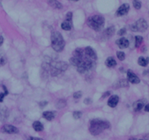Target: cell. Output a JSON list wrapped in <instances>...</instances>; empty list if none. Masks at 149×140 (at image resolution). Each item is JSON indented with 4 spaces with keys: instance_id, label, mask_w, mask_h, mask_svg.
I'll list each match as a JSON object with an SVG mask.
<instances>
[{
    "instance_id": "cell-1",
    "label": "cell",
    "mask_w": 149,
    "mask_h": 140,
    "mask_svg": "<svg viewBox=\"0 0 149 140\" xmlns=\"http://www.w3.org/2000/svg\"><path fill=\"white\" fill-rule=\"evenodd\" d=\"M111 127L110 123L107 121H103L100 119H93L90 123L89 130L91 134L94 136L99 135L104 130L108 129Z\"/></svg>"
},
{
    "instance_id": "cell-2",
    "label": "cell",
    "mask_w": 149,
    "mask_h": 140,
    "mask_svg": "<svg viewBox=\"0 0 149 140\" xmlns=\"http://www.w3.org/2000/svg\"><path fill=\"white\" fill-rule=\"evenodd\" d=\"M51 45L53 50L57 52H60L65 47L66 42L63 36L59 32H53L51 35Z\"/></svg>"
},
{
    "instance_id": "cell-3",
    "label": "cell",
    "mask_w": 149,
    "mask_h": 140,
    "mask_svg": "<svg viewBox=\"0 0 149 140\" xmlns=\"http://www.w3.org/2000/svg\"><path fill=\"white\" fill-rule=\"evenodd\" d=\"M87 23L90 29H93L95 31L99 32L103 29L105 25V19L101 15H93L88 18Z\"/></svg>"
},
{
    "instance_id": "cell-4",
    "label": "cell",
    "mask_w": 149,
    "mask_h": 140,
    "mask_svg": "<svg viewBox=\"0 0 149 140\" xmlns=\"http://www.w3.org/2000/svg\"><path fill=\"white\" fill-rule=\"evenodd\" d=\"M148 29V23L146 20L143 18H140L138 20L135 22L134 24L130 26L131 31L135 32H144L147 30Z\"/></svg>"
},
{
    "instance_id": "cell-5",
    "label": "cell",
    "mask_w": 149,
    "mask_h": 140,
    "mask_svg": "<svg viewBox=\"0 0 149 140\" xmlns=\"http://www.w3.org/2000/svg\"><path fill=\"white\" fill-rule=\"evenodd\" d=\"M93 67V62L92 60L87 57L86 60H84L81 61V63L79 64V66H77V71L79 73H84L87 71L90 70Z\"/></svg>"
},
{
    "instance_id": "cell-6",
    "label": "cell",
    "mask_w": 149,
    "mask_h": 140,
    "mask_svg": "<svg viewBox=\"0 0 149 140\" xmlns=\"http://www.w3.org/2000/svg\"><path fill=\"white\" fill-rule=\"evenodd\" d=\"M51 67L55 68L57 71H60V72H63V71H66L68 68V64L66 62H63V61H59V62H55L51 63Z\"/></svg>"
},
{
    "instance_id": "cell-7",
    "label": "cell",
    "mask_w": 149,
    "mask_h": 140,
    "mask_svg": "<svg viewBox=\"0 0 149 140\" xmlns=\"http://www.w3.org/2000/svg\"><path fill=\"white\" fill-rule=\"evenodd\" d=\"M129 10H130V5L129 4H123V5H121L119 7V9L116 11V16H124V15H126L128 13Z\"/></svg>"
},
{
    "instance_id": "cell-8",
    "label": "cell",
    "mask_w": 149,
    "mask_h": 140,
    "mask_svg": "<svg viewBox=\"0 0 149 140\" xmlns=\"http://www.w3.org/2000/svg\"><path fill=\"white\" fill-rule=\"evenodd\" d=\"M126 74H127V81L130 82V83L134 84H139L140 82V78L133 71H130V70H129L127 71Z\"/></svg>"
},
{
    "instance_id": "cell-9",
    "label": "cell",
    "mask_w": 149,
    "mask_h": 140,
    "mask_svg": "<svg viewBox=\"0 0 149 140\" xmlns=\"http://www.w3.org/2000/svg\"><path fill=\"white\" fill-rule=\"evenodd\" d=\"M2 131L7 134H18L19 132L18 128L12 125H5L2 127Z\"/></svg>"
},
{
    "instance_id": "cell-10",
    "label": "cell",
    "mask_w": 149,
    "mask_h": 140,
    "mask_svg": "<svg viewBox=\"0 0 149 140\" xmlns=\"http://www.w3.org/2000/svg\"><path fill=\"white\" fill-rule=\"evenodd\" d=\"M85 54H86L87 58L90 59L92 60H97V54L92 47H87L85 48Z\"/></svg>"
},
{
    "instance_id": "cell-11",
    "label": "cell",
    "mask_w": 149,
    "mask_h": 140,
    "mask_svg": "<svg viewBox=\"0 0 149 140\" xmlns=\"http://www.w3.org/2000/svg\"><path fill=\"white\" fill-rule=\"evenodd\" d=\"M119 101V97L117 95H112L108 100V105L111 107H115L118 105Z\"/></svg>"
},
{
    "instance_id": "cell-12",
    "label": "cell",
    "mask_w": 149,
    "mask_h": 140,
    "mask_svg": "<svg viewBox=\"0 0 149 140\" xmlns=\"http://www.w3.org/2000/svg\"><path fill=\"white\" fill-rule=\"evenodd\" d=\"M116 44L120 49H126L130 45V42L126 38H121L116 41Z\"/></svg>"
},
{
    "instance_id": "cell-13",
    "label": "cell",
    "mask_w": 149,
    "mask_h": 140,
    "mask_svg": "<svg viewBox=\"0 0 149 140\" xmlns=\"http://www.w3.org/2000/svg\"><path fill=\"white\" fill-rule=\"evenodd\" d=\"M9 116V110L7 107H0V121L4 122L8 119Z\"/></svg>"
},
{
    "instance_id": "cell-14",
    "label": "cell",
    "mask_w": 149,
    "mask_h": 140,
    "mask_svg": "<svg viewBox=\"0 0 149 140\" xmlns=\"http://www.w3.org/2000/svg\"><path fill=\"white\" fill-rule=\"evenodd\" d=\"M145 104H146V100H144V99H140V100L135 102L134 104H133L134 110L135 111H140L143 108Z\"/></svg>"
},
{
    "instance_id": "cell-15",
    "label": "cell",
    "mask_w": 149,
    "mask_h": 140,
    "mask_svg": "<svg viewBox=\"0 0 149 140\" xmlns=\"http://www.w3.org/2000/svg\"><path fill=\"white\" fill-rule=\"evenodd\" d=\"M105 65L109 68H114L115 66L116 65V61L113 57H109L106 59V60L105 62Z\"/></svg>"
},
{
    "instance_id": "cell-16",
    "label": "cell",
    "mask_w": 149,
    "mask_h": 140,
    "mask_svg": "<svg viewBox=\"0 0 149 140\" xmlns=\"http://www.w3.org/2000/svg\"><path fill=\"white\" fill-rule=\"evenodd\" d=\"M42 116H43V118H45L46 120H47V121H51L55 118V115L54 112L45 111L43 113Z\"/></svg>"
},
{
    "instance_id": "cell-17",
    "label": "cell",
    "mask_w": 149,
    "mask_h": 140,
    "mask_svg": "<svg viewBox=\"0 0 149 140\" xmlns=\"http://www.w3.org/2000/svg\"><path fill=\"white\" fill-rule=\"evenodd\" d=\"M61 29L64 31H70L72 29V21L66 20L65 21L61 23Z\"/></svg>"
},
{
    "instance_id": "cell-18",
    "label": "cell",
    "mask_w": 149,
    "mask_h": 140,
    "mask_svg": "<svg viewBox=\"0 0 149 140\" xmlns=\"http://www.w3.org/2000/svg\"><path fill=\"white\" fill-rule=\"evenodd\" d=\"M33 128L36 131H42L44 130V126L39 121H35V122L33 123Z\"/></svg>"
},
{
    "instance_id": "cell-19",
    "label": "cell",
    "mask_w": 149,
    "mask_h": 140,
    "mask_svg": "<svg viewBox=\"0 0 149 140\" xmlns=\"http://www.w3.org/2000/svg\"><path fill=\"white\" fill-rule=\"evenodd\" d=\"M49 4L51 7H53L55 9H62L63 8V6H62L61 4L57 1V0H49Z\"/></svg>"
},
{
    "instance_id": "cell-20",
    "label": "cell",
    "mask_w": 149,
    "mask_h": 140,
    "mask_svg": "<svg viewBox=\"0 0 149 140\" xmlns=\"http://www.w3.org/2000/svg\"><path fill=\"white\" fill-rule=\"evenodd\" d=\"M115 31H116V29H115L114 26H111V27H109L105 29V31H104V34L107 37H111L114 34Z\"/></svg>"
},
{
    "instance_id": "cell-21",
    "label": "cell",
    "mask_w": 149,
    "mask_h": 140,
    "mask_svg": "<svg viewBox=\"0 0 149 140\" xmlns=\"http://www.w3.org/2000/svg\"><path fill=\"white\" fill-rule=\"evenodd\" d=\"M137 63H138V64L140 65V66H143V67L147 66L148 64L149 63V57L144 58L143 57H140L138 58Z\"/></svg>"
},
{
    "instance_id": "cell-22",
    "label": "cell",
    "mask_w": 149,
    "mask_h": 140,
    "mask_svg": "<svg viewBox=\"0 0 149 140\" xmlns=\"http://www.w3.org/2000/svg\"><path fill=\"white\" fill-rule=\"evenodd\" d=\"M81 61H82V59L78 58V57H72L70 59V63L74 66H79V64L81 63Z\"/></svg>"
},
{
    "instance_id": "cell-23",
    "label": "cell",
    "mask_w": 149,
    "mask_h": 140,
    "mask_svg": "<svg viewBox=\"0 0 149 140\" xmlns=\"http://www.w3.org/2000/svg\"><path fill=\"white\" fill-rule=\"evenodd\" d=\"M83 54H84V51H83L81 49L77 48V49H76V50L74 51V52H73V57H78V58L82 59Z\"/></svg>"
},
{
    "instance_id": "cell-24",
    "label": "cell",
    "mask_w": 149,
    "mask_h": 140,
    "mask_svg": "<svg viewBox=\"0 0 149 140\" xmlns=\"http://www.w3.org/2000/svg\"><path fill=\"white\" fill-rule=\"evenodd\" d=\"M7 63V57L5 53L0 50V67L3 66Z\"/></svg>"
},
{
    "instance_id": "cell-25",
    "label": "cell",
    "mask_w": 149,
    "mask_h": 140,
    "mask_svg": "<svg viewBox=\"0 0 149 140\" xmlns=\"http://www.w3.org/2000/svg\"><path fill=\"white\" fill-rule=\"evenodd\" d=\"M116 84L119 86V87H126V86H129L128 81L126 79L119 80V82H116Z\"/></svg>"
},
{
    "instance_id": "cell-26",
    "label": "cell",
    "mask_w": 149,
    "mask_h": 140,
    "mask_svg": "<svg viewBox=\"0 0 149 140\" xmlns=\"http://www.w3.org/2000/svg\"><path fill=\"white\" fill-rule=\"evenodd\" d=\"M143 41V38L141 36H136L135 38V47H139Z\"/></svg>"
},
{
    "instance_id": "cell-27",
    "label": "cell",
    "mask_w": 149,
    "mask_h": 140,
    "mask_svg": "<svg viewBox=\"0 0 149 140\" xmlns=\"http://www.w3.org/2000/svg\"><path fill=\"white\" fill-rule=\"evenodd\" d=\"M66 105V101L65 99H60L56 104V107L58 109H62Z\"/></svg>"
},
{
    "instance_id": "cell-28",
    "label": "cell",
    "mask_w": 149,
    "mask_h": 140,
    "mask_svg": "<svg viewBox=\"0 0 149 140\" xmlns=\"http://www.w3.org/2000/svg\"><path fill=\"white\" fill-rule=\"evenodd\" d=\"M116 57H117V58L119 59V60L123 61L125 59V54L123 52H116Z\"/></svg>"
},
{
    "instance_id": "cell-29",
    "label": "cell",
    "mask_w": 149,
    "mask_h": 140,
    "mask_svg": "<svg viewBox=\"0 0 149 140\" xmlns=\"http://www.w3.org/2000/svg\"><path fill=\"white\" fill-rule=\"evenodd\" d=\"M133 6L136 10H140L141 8L142 4L139 0H133Z\"/></svg>"
},
{
    "instance_id": "cell-30",
    "label": "cell",
    "mask_w": 149,
    "mask_h": 140,
    "mask_svg": "<svg viewBox=\"0 0 149 140\" xmlns=\"http://www.w3.org/2000/svg\"><path fill=\"white\" fill-rule=\"evenodd\" d=\"M81 116H82V113L80 111H75L73 113V117L76 120H78V119L81 118Z\"/></svg>"
},
{
    "instance_id": "cell-31",
    "label": "cell",
    "mask_w": 149,
    "mask_h": 140,
    "mask_svg": "<svg viewBox=\"0 0 149 140\" xmlns=\"http://www.w3.org/2000/svg\"><path fill=\"white\" fill-rule=\"evenodd\" d=\"M81 96H82V92H80V91L76 92L74 94V98H75V99H79L81 97Z\"/></svg>"
},
{
    "instance_id": "cell-32",
    "label": "cell",
    "mask_w": 149,
    "mask_h": 140,
    "mask_svg": "<svg viewBox=\"0 0 149 140\" xmlns=\"http://www.w3.org/2000/svg\"><path fill=\"white\" fill-rule=\"evenodd\" d=\"M72 16H73L72 12H68V13L66 14V20H69V21H72Z\"/></svg>"
},
{
    "instance_id": "cell-33",
    "label": "cell",
    "mask_w": 149,
    "mask_h": 140,
    "mask_svg": "<svg viewBox=\"0 0 149 140\" xmlns=\"http://www.w3.org/2000/svg\"><path fill=\"white\" fill-rule=\"evenodd\" d=\"M126 29H125V28H122V29H121L120 30L118 31V35H119V36H123V35H124L125 33H126Z\"/></svg>"
},
{
    "instance_id": "cell-34",
    "label": "cell",
    "mask_w": 149,
    "mask_h": 140,
    "mask_svg": "<svg viewBox=\"0 0 149 140\" xmlns=\"http://www.w3.org/2000/svg\"><path fill=\"white\" fill-rule=\"evenodd\" d=\"M47 103H47V101H42V102H40V103H39V107H41L42 108H44V107L47 105Z\"/></svg>"
},
{
    "instance_id": "cell-35",
    "label": "cell",
    "mask_w": 149,
    "mask_h": 140,
    "mask_svg": "<svg viewBox=\"0 0 149 140\" xmlns=\"http://www.w3.org/2000/svg\"><path fill=\"white\" fill-rule=\"evenodd\" d=\"M92 99H90V98H86V99H84V104H86V105H90L92 103Z\"/></svg>"
},
{
    "instance_id": "cell-36",
    "label": "cell",
    "mask_w": 149,
    "mask_h": 140,
    "mask_svg": "<svg viewBox=\"0 0 149 140\" xmlns=\"http://www.w3.org/2000/svg\"><path fill=\"white\" fill-rule=\"evenodd\" d=\"M111 94V92H109V91H107V92H105V93L103 94L102 95V99H104V98L105 97H109V96H110Z\"/></svg>"
},
{
    "instance_id": "cell-37",
    "label": "cell",
    "mask_w": 149,
    "mask_h": 140,
    "mask_svg": "<svg viewBox=\"0 0 149 140\" xmlns=\"http://www.w3.org/2000/svg\"><path fill=\"white\" fill-rule=\"evenodd\" d=\"M7 94H6V93H1V94H0V102L3 101L4 98H5V97L6 96Z\"/></svg>"
},
{
    "instance_id": "cell-38",
    "label": "cell",
    "mask_w": 149,
    "mask_h": 140,
    "mask_svg": "<svg viewBox=\"0 0 149 140\" xmlns=\"http://www.w3.org/2000/svg\"><path fill=\"white\" fill-rule=\"evenodd\" d=\"M28 140H44V139H42L41 138H37V137H30V138H29V139Z\"/></svg>"
},
{
    "instance_id": "cell-39",
    "label": "cell",
    "mask_w": 149,
    "mask_h": 140,
    "mask_svg": "<svg viewBox=\"0 0 149 140\" xmlns=\"http://www.w3.org/2000/svg\"><path fill=\"white\" fill-rule=\"evenodd\" d=\"M4 43V38L2 36H0V47Z\"/></svg>"
},
{
    "instance_id": "cell-40",
    "label": "cell",
    "mask_w": 149,
    "mask_h": 140,
    "mask_svg": "<svg viewBox=\"0 0 149 140\" xmlns=\"http://www.w3.org/2000/svg\"><path fill=\"white\" fill-rule=\"evenodd\" d=\"M145 110L146 112H149V104H147L145 106Z\"/></svg>"
},
{
    "instance_id": "cell-41",
    "label": "cell",
    "mask_w": 149,
    "mask_h": 140,
    "mask_svg": "<svg viewBox=\"0 0 149 140\" xmlns=\"http://www.w3.org/2000/svg\"><path fill=\"white\" fill-rule=\"evenodd\" d=\"M69 1H73V2H77L79 0H69Z\"/></svg>"
},
{
    "instance_id": "cell-42",
    "label": "cell",
    "mask_w": 149,
    "mask_h": 140,
    "mask_svg": "<svg viewBox=\"0 0 149 140\" xmlns=\"http://www.w3.org/2000/svg\"><path fill=\"white\" fill-rule=\"evenodd\" d=\"M139 140H143V139H139Z\"/></svg>"
}]
</instances>
